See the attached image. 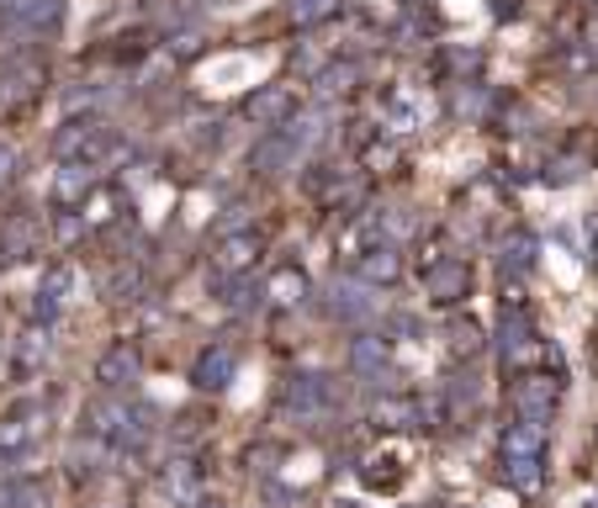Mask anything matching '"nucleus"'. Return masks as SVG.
I'll return each instance as SVG.
<instances>
[{
    "mask_svg": "<svg viewBox=\"0 0 598 508\" xmlns=\"http://www.w3.org/2000/svg\"><path fill=\"white\" fill-rule=\"evenodd\" d=\"M138 287H144V276H138V270H127V266H122L117 276L106 281V291H112L117 302H133V297H138Z\"/></svg>",
    "mask_w": 598,
    "mask_h": 508,
    "instance_id": "nucleus-30",
    "label": "nucleus"
},
{
    "mask_svg": "<svg viewBox=\"0 0 598 508\" xmlns=\"http://www.w3.org/2000/svg\"><path fill=\"white\" fill-rule=\"evenodd\" d=\"M38 80H43V70H38V64H11V70H6V80H0V101H27Z\"/></svg>",
    "mask_w": 598,
    "mask_h": 508,
    "instance_id": "nucleus-24",
    "label": "nucleus"
},
{
    "mask_svg": "<svg viewBox=\"0 0 598 508\" xmlns=\"http://www.w3.org/2000/svg\"><path fill=\"white\" fill-rule=\"evenodd\" d=\"M255 260H260V234L255 228L228 234L217 243V276H244V270H255Z\"/></svg>",
    "mask_w": 598,
    "mask_h": 508,
    "instance_id": "nucleus-11",
    "label": "nucleus"
},
{
    "mask_svg": "<svg viewBox=\"0 0 598 508\" xmlns=\"http://www.w3.org/2000/svg\"><path fill=\"white\" fill-rule=\"evenodd\" d=\"M11 508H53V498H49V487H43V483H17Z\"/></svg>",
    "mask_w": 598,
    "mask_h": 508,
    "instance_id": "nucleus-31",
    "label": "nucleus"
},
{
    "mask_svg": "<svg viewBox=\"0 0 598 508\" xmlns=\"http://www.w3.org/2000/svg\"><path fill=\"white\" fill-rule=\"evenodd\" d=\"M196 508H223V504H196Z\"/></svg>",
    "mask_w": 598,
    "mask_h": 508,
    "instance_id": "nucleus-36",
    "label": "nucleus"
},
{
    "mask_svg": "<svg viewBox=\"0 0 598 508\" xmlns=\"http://www.w3.org/2000/svg\"><path fill=\"white\" fill-rule=\"evenodd\" d=\"M546 439H550V429L540 418H519V424L503 429V456H540Z\"/></svg>",
    "mask_w": 598,
    "mask_h": 508,
    "instance_id": "nucleus-18",
    "label": "nucleus"
},
{
    "mask_svg": "<svg viewBox=\"0 0 598 508\" xmlns=\"http://www.w3.org/2000/svg\"><path fill=\"white\" fill-rule=\"evenodd\" d=\"M588 260H594V266H598V212H594V218H588Z\"/></svg>",
    "mask_w": 598,
    "mask_h": 508,
    "instance_id": "nucleus-34",
    "label": "nucleus"
},
{
    "mask_svg": "<svg viewBox=\"0 0 598 508\" xmlns=\"http://www.w3.org/2000/svg\"><path fill=\"white\" fill-rule=\"evenodd\" d=\"M291 112H297V91H291L287 80H270V85H260L255 96L244 101V117L255 122V127H276V122H287Z\"/></svg>",
    "mask_w": 598,
    "mask_h": 508,
    "instance_id": "nucleus-5",
    "label": "nucleus"
},
{
    "mask_svg": "<svg viewBox=\"0 0 598 508\" xmlns=\"http://www.w3.org/2000/svg\"><path fill=\"white\" fill-rule=\"evenodd\" d=\"M424 297L434 308H461L472 297V266L466 260H434L424 270Z\"/></svg>",
    "mask_w": 598,
    "mask_h": 508,
    "instance_id": "nucleus-2",
    "label": "nucleus"
},
{
    "mask_svg": "<svg viewBox=\"0 0 598 508\" xmlns=\"http://www.w3.org/2000/svg\"><path fill=\"white\" fill-rule=\"evenodd\" d=\"M64 11V0H0V22L22 27V32H38V27H53Z\"/></svg>",
    "mask_w": 598,
    "mask_h": 508,
    "instance_id": "nucleus-10",
    "label": "nucleus"
},
{
    "mask_svg": "<svg viewBox=\"0 0 598 508\" xmlns=\"http://www.w3.org/2000/svg\"><path fill=\"white\" fill-rule=\"evenodd\" d=\"M11 498H17V483H11V477H0V508H11Z\"/></svg>",
    "mask_w": 598,
    "mask_h": 508,
    "instance_id": "nucleus-35",
    "label": "nucleus"
},
{
    "mask_svg": "<svg viewBox=\"0 0 598 508\" xmlns=\"http://www.w3.org/2000/svg\"><path fill=\"white\" fill-rule=\"evenodd\" d=\"M355 80H360V64H355V59H344V64H329V70L318 74V91H323V96H334V91L344 96Z\"/></svg>",
    "mask_w": 598,
    "mask_h": 508,
    "instance_id": "nucleus-27",
    "label": "nucleus"
},
{
    "mask_svg": "<svg viewBox=\"0 0 598 508\" xmlns=\"http://www.w3.org/2000/svg\"><path fill=\"white\" fill-rule=\"evenodd\" d=\"M234 371H239V350L234 344H213V350H202L192 365V382L202 392H223L234 382Z\"/></svg>",
    "mask_w": 598,
    "mask_h": 508,
    "instance_id": "nucleus-8",
    "label": "nucleus"
},
{
    "mask_svg": "<svg viewBox=\"0 0 598 508\" xmlns=\"http://www.w3.org/2000/svg\"><path fill=\"white\" fill-rule=\"evenodd\" d=\"M451 350L455 355H477L482 350V329L472 323V318H455L451 323Z\"/></svg>",
    "mask_w": 598,
    "mask_h": 508,
    "instance_id": "nucleus-28",
    "label": "nucleus"
},
{
    "mask_svg": "<svg viewBox=\"0 0 598 508\" xmlns=\"http://www.w3.org/2000/svg\"><path fill=\"white\" fill-rule=\"evenodd\" d=\"M265 297H270V302H281V308H297V302L308 297V276H302L297 266H281L270 281H265Z\"/></svg>",
    "mask_w": 598,
    "mask_h": 508,
    "instance_id": "nucleus-20",
    "label": "nucleus"
},
{
    "mask_svg": "<svg viewBox=\"0 0 598 508\" xmlns=\"http://www.w3.org/2000/svg\"><path fill=\"white\" fill-rule=\"evenodd\" d=\"M365 165H371V169H382V165H398V148H392V144H377V148H371V154H365Z\"/></svg>",
    "mask_w": 598,
    "mask_h": 508,
    "instance_id": "nucleus-33",
    "label": "nucleus"
},
{
    "mask_svg": "<svg viewBox=\"0 0 598 508\" xmlns=\"http://www.w3.org/2000/svg\"><path fill=\"white\" fill-rule=\"evenodd\" d=\"M371 418H377V429H424V408L413 397H398V392L377 397Z\"/></svg>",
    "mask_w": 598,
    "mask_h": 508,
    "instance_id": "nucleus-16",
    "label": "nucleus"
},
{
    "mask_svg": "<svg viewBox=\"0 0 598 508\" xmlns=\"http://www.w3.org/2000/svg\"><path fill=\"white\" fill-rule=\"evenodd\" d=\"M350 365H355L360 376H377V371H382L386 365V339H355V344H350Z\"/></svg>",
    "mask_w": 598,
    "mask_h": 508,
    "instance_id": "nucleus-23",
    "label": "nucleus"
},
{
    "mask_svg": "<svg viewBox=\"0 0 598 508\" xmlns=\"http://www.w3.org/2000/svg\"><path fill=\"white\" fill-rule=\"evenodd\" d=\"M360 483L365 487H398L403 483V471H398V460L392 456H365L360 460Z\"/></svg>",
    "mask_w": 598,
    "mask_h": 508,
    "instance_id": "nucleus-25",
    "label": "nucleus"
},
{
    "mask_svg": "<svg viewBox=\"0 0 598 508\" xmlns=\"http://www.w3.org/2000/svg\"><path fill=\"white\" fill-rule=\"evenodd\" d=\"M339 508H360V504H339Z\"/></svg>",
    "mask_w": 598,
    "mask_h": 508,
    "instance_id": "nucleus-37",
    "label": "nucleus"
},
{
    "mask_svg": "<svg viewBox=\"0 0 598 508\" xmlns=\"http://www.w3.org/2000/svg\"><path fill=\"white\" fill-rule=\"evenodd\" d=\"M49 323H43V329H27L22 339H17V371H22V376H32V371H38V365L49 361Z\"/></svg>",
    "mask_w": 598,
    "mask_h": 508,
    "instance_id": "nucleus-21",
    "label": "nucleus"
},
{
    "mask_svg": "<svg viewBox=\"0 0 598 508\" xmlns=\"http://www.w3.org/2000/svg\"><path fill=\"white\" fill-rule=\"evenodd\" d=\"M297 154H302V148H297V144L287 138V127H281V133L270 127V133H265L260 144L249 148V165L260 169V175H281V169H287L291 159H297Z\"/></svg>",
    "mask_w": 598,
    "mask_h": 508,
    "instance_id": "nucleus-13",
    "label": "nucleus"
},
{
    "mask_svg": "<svg viewBox=\"0 0 598 508\" xmlns=\"http://www.w3.org/2000/svg\"><path fill=\"white\" fill-rule=\"evenodd\" d=\"M556 397H561V387H556L550 376H540V371H525V376L508 387V408L519 413V418H540V424H546L550 413H556Z\"/></svg>",
    "mask_w": 598,
    "mask_h": 508,
    "instance_id": "nucleus-3",
    "label": "nucleus"
},
{
    "mask_svg": "<svg viewBox=\"0 0 598 508\" xmlns=\"http://www.w3.org/2000/svg\"><path fill=\"white\" fill-rule=\"evenodd\" d=\"M106 148H112V138H106V127H101L96 117H70L59 133H53V159H59V165H64V159L96 165Z\"/></svg>",
    "mask_w": 598,
    "mask_h": 508,
    "instance_id": "nucleus-1",
    "label": "nucleus"
},
{
    "mask_svg": "<svg viewBox=\"0 0 598 508\" xmlns=\"http://www.w3.org/2000/svg\"><path fill=\"white\" fill-rule=\"evenodd\" d=\"M503 270H519V276H525L529 266H535V234H525V228H514V234H508V239H503Z\"/></svg>",
    "mask_w": 598,
    "mask_h": 508,
    "instance_id": "nucleus-22",
    "label": "nucleus"
},
{
    "mask_svg": "<svg viewBox=\"0 0 598 508\" xmlns=\"http://www.w3.org/2000/svg\"><path fill=\"white\" fill-rule=\"evenodd\" d=\"M32 249H38V218L17 212V218L0 222V260H27Z\"/></svg>",
    "mask_w": 598,
    "mask_h": 508,
    "instance_id": "nucleus-17",
    "label": "nucleus"
},
{
    "mask_svg": "<svg viewBox=\"0 0 598 508\" xmlns=\"http://www.w3.org/2000/svg\"><path fill=\"white\" fill-rule=\"evenodd\" d=\"M503 483L529 498L546 487V466H540V456H503Z\"/></svg>",
    "mask_w": 598,
    "mask_h": 508,
    "instance_id": "nucleus-19",
    "label": "nucleus"
},
{
    "mask_svg": "<svg viewBox=\"0 0 598 508\" xmlns=\"http://www.w3.org/2000/svg\"><path fill=\"white\" fill-rule=\"evenodd\" d=\"M17 180V148L0 144V186H11Z\"/></svg>",
    "mask_w": 598,
    "mask_h": 508,
    "instance_id": "nucleus-32",
    "label": "nucleus"
},
{
    "mask_svg": "<svg viewBox=\"0 0 598 508\" xmlns=\"http://www.w3.org/2000/svg\"><path fill=\"white\" fill-rule=\"evenodd\" d=\"M85 196H96V165L64 159L59 175H53V207L59 212H74V207H85Z\"/></svg>",
    "mask_w": 598,
    "mask_h": 508,
    "instance_id": "nucleus-6",
    "label": "nucleus"
},
{
    "mask_svg": "<svg viewBox=\"0 0 598 508\" xmlns=\"http://www.w3.org/2000/svg\"><path fill=\"white\" fill-rule=\"evenodd\" d=\"M281 408L297 413V418H318V413L334 408V387H329V376H291L287 387H281Z\"/></svg>",
    "mask_w": 598,
    "mask_h": 508,
    "instance_id": "nucleus-4",
    "label": "nucleus"
},
{
    "mask_svg": "<svg viewBox=\"0 0 598 508\" xmlns=\"http://www.w3.org/2000/svg\"><path fill=\"white\" fill-rule=\"evenodd\" d=\"M329 17H339V0H291V22L297 27H323Z\"/></svg>",
    "mask_w": 598,
    "mask_h": 508,
    "instance_id": "nucleus-26",
    "label": "nucleus"
},
{
    "mask_svg": "<svg viewBox=\"0 0 598 508\" xmlns=\"http://www.w3.org/2000/svg\"><path fill=\"white\" fill-rule=\"evenodd\" d=\"M398 270H403V260H398V249H392V243H371V249L355 260V276L365 281V287H392V281H398Z\"/></svg>",
    "mask_w": 598,
    "mask_h": 508,
    "instance_id": "nucleus-15",
    "label": "nucleus"
},
{
    "mask_svg": "<svg viewBox=\"0 0 598 508\" xmlns=\"http://www.w3.org/2000/svg\"><path fill=\"white\" fill-rule=\"evenodd\" d=\"M106 508H112V504H106Z\"/></svg>",
    "mask_w": 598,
    "mask_h": 508,
    "instance_id": "nucleus-38",
    "label": "nucleus"
},
{
    "mask_svg": "<svg viewBox=\"0 0 598 508\" xmlns=\"http://www.w3.org/2000/svg\"><path fill=\"white\" fill-rule=\"evenodd\" d=\"M38 429H43V413L38 408H11L6 418H0V456L27 450V445L38 439Z\"/></svg>",
    "mask_w": 598,
    "mask_h": 508,
    "instance_id": "nucleus-12",
    "label": "nucleus"
},
{
    "mask_svg": "<svg viewBox=\"0 0 598 508\" xmlns=\"http://www.w3.org/2000/svg\"><path fill=\"white\" fill-rule=\"evenodd\" d=\"M159 483H165V498L175 508H196V504H202V471H196L192 460H169Z\"/></svg>",
    "mask_w": 598,
    "mask_h": 508,
    "instance_id": "nucleus-14",
    "label": "nucleus"
},
{
    "mask_svg": "<svg viewBox=\"0 0 598 508\" xmlns=\"http://www.w3.org/2000/svg\"><path fill=\"white\" fill-rule=\"evenodd\" d=\"M70 291H74V270L70 266H53L49 276H43L38 297H32V318H38V323H53V318L70 308Z\"/></svg>",
    "mask_w": 598,
    "mask_h": 508,
    "instance_id": "nucleus-9",
    "label": "nucleus"
},
{
    "mask_svg": "<svg viewBox=\"0 0 598 508\" xmlns=\"http://www.w3.org/2000/svg\"><path fill=\"white\" fill-rule=\"evenodd\" d=\"M138 344H127V339H117V344H106L101 350V361H96V382L106 392H122V387H133L138 382Z\"/></svg>",
    "mask_w": 598,
    "mask_h": 508,
    "instance_id": "nucleus-7",
    "label": "nucleus"
},
{
    "mask_svg": "<svg viewBox=\"0 0 598 508\" xmlns=\"http://www.w3.org/2000/svg\"><path fill=\"white\" fill-rule=\"evenodd\" d=\"M334 318H344V323H360V318H371V302L365 297H355V291L334 287Z\"/></svg>",
    "mask_w": 598,
    "mask_h": 508,
    "instance_id": "nucleus-29",
    "label": "nucleus"
}]
</instances>
